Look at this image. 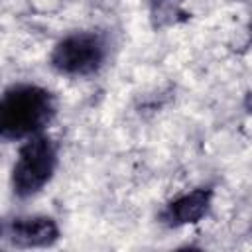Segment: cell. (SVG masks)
Returning a JSON list of instances; mask_svg holds the SVG:
<instances>
[{
    "label": "cell",
    "mask_w": 252,
    "mask_h": 252,
    "mask_svg": "<svg viewBox=\"0 0 252 252\" xmlns=\"http://www.w3.org/2000/svg\"><path fill=\"white\" fill-rule=\"evenodd\" d=\"M57 165V150L51 138L35 134L26 138L24 146L18 150V158L12 169L14 193L22 199L39 193L53 177Z\"/></svg>",
    "instance_id": "2"
},
{
    "label": "cell",
    "mask_w": 252,
    "mask_h": 252,
    "mask_svg": "<svg viewBox=\"0 0 252 252\" xmlns=\"http://www.w3.org/2000/svg\"><path fill=\"white\" fill-rule=\"evenodd\" d=\"M213 201V191L207 187L193 189L189 193L179 195L177 199L169 201L165 209L161 211V220L167 226H183V224H193L201 220Z\"/></svg>",
    "instance_id": "5"
},
{
    "label": "cell",
    "mask_w": 252,
    "mask_h": 252,
    "mask_svg": "<svg viewBox=\"0 0 252 252\" xmlns=\"http://www.w3.org/2000/svg\"><path fill=\"white\" fill-rule=\"evenodd\" d=\"M244 104H246L248 112H252V93H248V94H246V100H244Z\"/></svg>",
    "instance_id": "7"
},
{
    "label": "cell",
    "mask_w": 252,
    "mask_h": 252,
    "mask_svg": "<svg viewBox=\"0 0 252 252\" xmlns=\"http://www.w3.org/2000/svg\"><path fill=\"white\" fill-rule=\"evenodd\" d=\"M4 238L18 248H43L59 238V228L51 217H18L4 224Z\"/></svg>",
    "instance_id": "4"
},
{
    "label": "cell",
    "mask_w": 252,
    "mask_h": 252,
    "mask_svg": "<svg viewBox=\"0 0 252 252\" xmlns=\"http://www.w3.org/2000/svg\"><path fill=\"white\" fill-rule=\"evenodd\" d=\"M152 8H154V16L159 20L173 16L177 12V0H152Z\"/></svg>",
    "instance_id": "6"
},
{
    "label": "cell",
    "mask_w": 252,
    "mask_h": 252,
    "mask_svg": "<svg viewBox=\"0 0 252 252\" xmlns=\"http://www.w3.org/2000/svg\"><path fill=\"white\" fill-rule=\"evenodd\" d=\"M106 59V41L94 32H77L63 37L51 53V67L63 75L85 77L100 69Z\"/></svg>",
    "instance_id": "3"
},
{
    "label": "cell",
    "mask_w": 252,
    "mask_h": 252,
    "mask_svg": "<svg viewBox=\"0 0 252 252\" xmlns=\"http://www.w3.org/2000/svg\"><path fill=\"white\" fill-rule=\"evenodd\" d=\"M55 114L53 94L37 85L10 87L0 104V132L6 140H26L39 134Z\"/></svg>",
    "instance_id": "1"
}]
</instances>
